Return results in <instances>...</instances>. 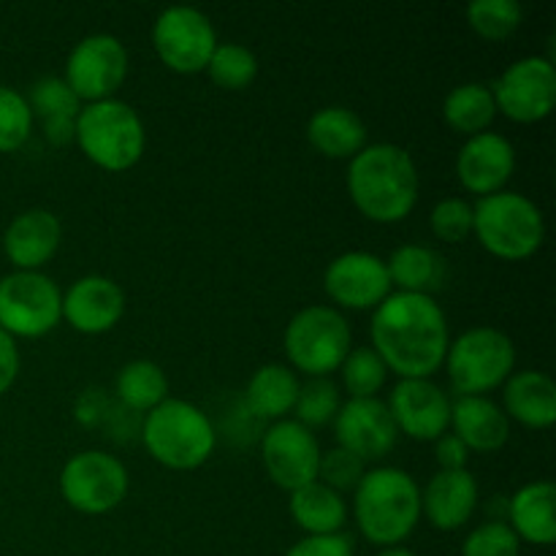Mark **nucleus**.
<instances>
[{
  "label": "nucleus",
  "mask_w": 556,
  "mask_h": 556,
  "mask_svg": "<svg viewBox=\"0 0 556 556\" xmlns=\"http://www.w3.org/2000/svg\"><path fill=\"white\" fill-rule=\"evenodd\" d=\"M372 351L400 380H432L451 345L448 318L434 296L391 293L372 309Z\"/></svg>",
  "instance_id": "1"
},
{
  "label": "nucleus",
  "mask_w": 556,
  "mask_h": 556,
  "mask_svg": "<svg viewBox=\"0 0 556 556\" xmlns=\"http://www.w3.org/2000/svg\"><path fill=\"white\" fill-rule=\"evenodd\" d=\"M418 166L410 152L391 141L367 144L348 166V195L367 220L394 226L418 204Z\"/></svg>",
  "instance_id": "2"
},
{
  "label": "nucleus",
  "mask_w": 556,
  "mask_h": 556,
  "mask_svg": "<svg viewBox=\"0 0 556 556\" xmlns=\"http://www.w3.org/2000/svg\"><path fill=\"white\" fill-rule=\"evenodd\" d=\"M353 516L372 546H402L421 521V489L400 467H375L353 489Z\"/></svg>",
  "instance_id": "3"
},
{
  "label": "nucleus",
  "mask_w": 556,
  "mask_h": 556,
  "mask_svg": "<svg viewBox=\"0 0 556 556\" xmlns=\"http://www.w3.org/2000/svg\"><path fill=\"white\" fill-rule=\"evenodd\" d=\"M147 454L166 470H199L215 454L217 434L210 416L185 400H172L147 413L141 427Z\"/></svg>",
  "instance_id": "4"
},
{
  "label": "nucleus",
  "mask_w": 556,
  "mask_h": 556,
  "mask_svg": "<svg viewBox=\"0 0 556 556\" xmlns=\"http://www.w3.org/2000/svg\"><path fill=\"white\" fill-rule=\"evenodd\" d=\"M472 233L500 261H527L546 242V220L535 201L503 190L472 204Z\"/></svg>",
  "instance_id": "5"
},
{
  "label": "nucleus",
  "mask_w": 556,
  "mask_h": 556,
  "mask_svg": "<svg viewBox=\"0 0 556 556\" xmlns=\"http://www.w3.org/2000/svg\"><path fill=\"white\" fill-rule=\"evenodd\" d=\"M74 141L90 163L103 172H128L141 161L147 147V130L139 112L125 101L85 103L76 117Z\"/></svg>",
  "instance_id": "6"
},
{
  "label": "nucleus",
  "mask_w": 556,
  "mask_h": 556,
  "mask_svg": "<svg viewBox=\"0 0 556 556\" xmlns=\"http://www.w3.org/2000/svg\"><path fill=\"white\" fill-rule=\"evenodd\" d=\"M288 367L307 378H329L342 367L353 348L351 324L337 307L313 304L288 320L286 337Z\"/></svg>",
  "instance_id": "7"
},
{
  "label": "nucleus",
  "mask_w": 556,
  "mask_h": 556,
  "mask_svg": "<svg viewBox=\"0 0 556 556\" xmlns=\"http://www.w3.org/2000/svg\"><path fill=\"white\" fill-rule=\"evenodd\" d=\"M451 389L459 396H486L516 369V345L505 331L476 326L456 337L445 353Z\"/></svg>",
  "instance_id": "8"
},
{
  "label": "nucleus",
  "mask_w": 556,
  "mask_h": 556,
  "mask_svg": "<svg viewBox=\"0 0 556 556\" xmlns=\"http://www.w3.org/2000/svg\"><path fill=\"white\" fill-rule=\"evenodd\" d=\"M63 320V291L43 271H11L0 280V329L11 340H41Z\"/></svg>",
  "instance_id": "9"
},
{
  "label": "nucleus",
  "mask_w": 556,
  "mask_h": 556,
  "mask_svg": "<svg viewBox=\"0 0 556 556\" xmlns=\"http://www.w3.org/2000/svg\"><path fill=\"white\" fill-rule=\"evenodd\" d=\"M128 489L125 465L103 451H81L71 456L60 472V494L76 514L85 516L112 514L125 503Z\"/></svg>",
  "instance_id": "10"
},
{
  "label": "nucleus",
  "mask_w": 556,
  "mask_h": 556,
  "mask_svg": "<svg viewBox=\"0 0 556 556\" xmlns=\"http://www.w3.org/2000/svg\"><path fill=\"white\" fill-rule=\"evenodd\" d=\"M217 33L210 16L190 5H172L161 11L152 25V47L168 71L193 76L206 71L217 49Z\"/></svg>",
  "instance_id": "11"
},
{
  "label": "nucleus",
  "mask_w": 556,
  "mask_h": 556,
  "mask_svg": "<svg viewBox=\"0 0 556 556\" xmlns=\"http://www.w3.org/2000/svg\"><path fill=\"white\" fill-rule=\"evenodd\" d=\"M128 76V49L117 36L92 33L71 49L65 60V85L81 103L114 98Z\"/></svg>",
  "instance_id": "12"
},
{
  "label": "nucleus",
  "mask_w": 556,
  "mask_h": 556,
  "mask_svg": "<svg viewBox=\"0 0 556 556\" xmlns=\"http://www.w3.org/2000/svg\"><path fill=\"white\" fill-rule=\"evenodd\" d=\"M497 114L519 125L546 119L556 106V68L552 58H521L492 87Z\"/></svg>",
  "instance_id": "13"
},
{
  "label": "nucleus",
  "mask_w": 556,
  "mask_h": 556,
  "mask_svg": "<svg viewBox=\"0 0 556 556\" xmlns=\"http://www.w3.org/2000/svg\"><path fill=\"white\" fill-rule=\"evenodd\" d=\"M261 459H264V470L271 483L288 494L318 481V438L313 434V429L302 427L293 418H282L266 429L261 438Z\"/></svg>",
  "instance_id": "14"
},
{
  "label": "nucleus",
  "mask_w": 556,
  "mask_h": 556,
  "mask_svg": "<svg viewBox=\"0 0 556 556\" xmlns=\"http://www.w3.org/2000/svg\"><path fill=\"white\" fill-rule=\"evenodd\" d=\"M324 291L342 309H375L391 296V277L386 261L367 250L342 253L326 266Z\"/></svg>",
  "instance_id": "15"
},
{
  "label": "nucleus",
  "mask_w": 556,
  "mask_h": 556,
  "mask_svg": "<svg viewBox=\"0 0 556 556\" xmlns=\"http://www.w3.org/2000/svg\"><path fill=\"white\" fill-rule=\"evenodd\" d=\"M386 407L396 432L416 443H434L451 427V400L432 380H400Z\"/></svg>",
  "instance_id": "16"
},
{
  "label": "nucleus",
  "mask_w": 556,
  "mask_h": 556,
  "mask_svg": "<svg viewBox=\"0 0 556 556\" xmlns=\"http://www.w3.org/2000/svg\"><path fill=\"white\" fill-rule=\"evenodd\" d=\"M337 448L348 451L356 459L378 462L394 451L396 432L394 418L383 400H348L334 418Z\"/></svg>",
  "instance_id": "17"
},
{
  "label": "nucleus",
  "mask_w": 556,
  "mask_h": 556,
  "mask_svg": "<svg viewBox=\"0 0 556 556\" xmlns=\"http://www.w3.org/2000/svg\"><path fill=\"white\" fill-rule=\"evenodd\" d=\"M516 172V150L503 134L470 136L456 155V177L467 193L486 199L503 193Z\"/></svg>",
  "instance_id": "18"
},
{
  "label": "nucleus",
  "mask_w": 556,
  "mask_h": 556,
  "mask_svg": "<svg viewBox=\"0 0 556 556\" xmlns=\"http://www.w3.org/2000/svg\"><path fill=\"white\" fill-rule=\"evenodd\" d=\"M125 293L112 277H79L63 293V320L74 331L87 337L106 334L123 320Z\"/></svg>",
  "instance_id": "19"
},
{
  "label": "nucleus",
  "mask_w": 556,
  "mask_h": 556,
  "mask_svg": "<svg viewBox=\"0 0 556 556\" xmlns=\"http://www.w3.org/2000/svg\"><path fill=\"white\" fill-rule=\"evenodd\" d=\"M63 242V226L49 210H27L5 226L3 253L14 271H41Z\"/></svg>",
  "instance_id": "20"
},
{
  "label": "nucleus",
  "mask_w": 556,
  "mask_h": 556,
  "mask_svg": "<svg viewBox=\"0 0 556 556\" xmlns=\"http://www.w3.org/2000/svg\"><path fill=\"white\" fill-rule=\"evenodd\" d=\"M481 500L470 470H438L421 489V516L440 532H456L472 519Z\"/></svg>",
  "instance_id": "21"
},
{
  "label": "nucleus",
  "mask_w": 556,
  "mask_h": 556,
  "mask_svg": "<svg viewBox=\"0 0 556 556\" xmlns=\"http://www.w3.org/2000/svg\"><path fill=\"white\" fill-rule=\"evenodd\" d=\"M451 429L476 454H494L510 438V421L489 396H459L451 402Z\"/></svg>",
  "instance_id": "22"
},
{
  "label": "nucleus",
  "mask_w": 556,
  "mask_h": 556,
  "mask_svg": "<svg viewBox=\"0 0 556 556\" xmlns=\"http://www.w3.org/2000/svg\"><path fill=\"white\" fill-rule=\"evenodd\" d=\"M503 410L508 421L527 429H552L556 421V386L546 372H514L503 386Z\"/></svg>",
  "instance_id": "23"
},
{
  "label": "nucleus",
  "mask_w": 556,
  "mask_h": 556,
  "mask_svg": "<svg viewBox=\"0 0 556 556\" xmlns=\"http://www.w3.org/2000/svg\"><path fill=\"white\" fill-rule=\"evenodd\" d=\"M510 530L521 543L548 548L556 541V486L535 481L521 486L508 503Z\"/></svg>",
  "instance_id": "24"
},
{
  "label": "nucleus",
  "mask_w": 556,
  "mask_h": 556,
  "mask_svg": "<svg viewBox=\"0 0 556 556\" xmlns=\"http://www.w3.org/2000/svg\"><path fill=\"white\" fill-rule=\"evenodd\" d=\"M307 141L318 155L353 161L367 147V125L353 109L326 106L309 117Z\"/></svg>",
  "instance_id": "25"
},
{
  "label": "nucleus",
  "mask_w": 556,
  "mask_h": 556,
  "mask_svg": "<svg viewBox=\"0 0 556 556\" xmlns=\"http://www.w3.org/2000/svg\"><path fill=\"white\" fill-rule=\"evenodd\" d=\"M288 514H291L293 525L307 535H337L348 521V505L340 492L313 481L291 492Z\"/></svg>",
  "instance_id": "26"
},
{
  "label": "nucleus",
  "mask_w": 556,
  "mask_h": 556,
  "mask_svg": "<svg viewBox=\"0 0 556 556\" xmlns=\"http://www.w3.org/2000/svg\"><path fill=\"white\" fill-rule=\"evenodd\" d=\"M299 389H302V383H299L296 372L291 367H286V364H264L248 380L244 400H248V407L255 416L275 424L282 421L288 413H293Z\"/></svg>",
  "instance_id": "27"
},
{
  "label": "nucleus",
  "mask_w": 556,
  "mask_h": 556,
  "mask_svg": "<svg viewBox=\"0 0 556 556\" xmlns=\"http://www.w3.org/2000/svg\"><path fill=\"white\" fill-rule=\"evenodd\" d=\"M391 288H400V293H421L432 296L445 280V264L432 248L427 244H402L386 261Z\"/></svg>",
  "instance_id": "28"
},
{
  "label": "nucleus",
  "mask_w": 556,
  "mask_h": 556,
  "mask_svg": "<svg viewBox=\"0 0 556 556\" xmlns=\"http://www.w3.org/2000/svg\"><path fill=\"white\" fill-rule=\"evenodd\" d=\"M443 119L451 130L462 136L486 134L492 123L497 119V106L489 85L481 81H465L456 85L443 101Z\"/></svg>",
  "instance_id": "29"
},
{
  "label": "nucleus",
  "mask_w": 556,
  "mask_h": 556,
  "mask_svg": "<svg viewBox=\"0 0 556 556\" xmlns=\"http://www.w3.org/2000/svg\"><path fill=\"white\" fill-rule=\"evenodd\" d=\"M114 391L128 410L150 413L168 400V378L155 362L136 358L119 369L114 378Z\"/></svg>",
  "instance_id": "30"
},
{
  "label": "nucleus",
  "mask_w": 556,
  "mask_h": 556,
  "mask_svg": "<svg viewBox=\"0 0 556 556\" xmlns=\"http://www.w3.org/2000/svg\"><path fill=\"white\" fill-rule=\"evenodd\" d=\"M525 20V9L516 0H476L467 5V25L483 41H505L514 36Z\"/></svg>",
  "instance_id": "31"
},
{
  "label": "nucleus",
  "mask_w": 556,
  "mask_h": 556,
  "mask_svg": "<svg viewBox=\"0 0 556 556\" xmlns=\"http://www.w3.org/2000/svg\"><path fill=\"white\" fill-rule=\"evenodd\" d=\"M206 74L220 90L239 92L253 85L258 76V58L242 43H217L215 54L206 65Z\"/></svg>",
  "instance_id": "32"
},
{
  "label": "nucleus",
  "mask_w": 556,
  "mask_h": 556,
  "mask_svg": "<svg viewBox=\"0 0 556 556\" xmlns=\"http://www.w3.org/2000/svg\"><path fill=\"white\" fill-rule=\"evenodd\" d=\"M340 372L342 386L351 394V400H372L386 386V378H389V369H386V364L380 362L372 348H351Z\"/></svg>",
  "instance_id": "33"
},
{
  "label": "nucleus",
  "mask_w": 556,
  "mask_h": 556,
  "mask_svg": "<svg viewBox=\"0 0 556 556\" xmlns=\"http://www.w3.org/2000/svg\"><path fill=\"white\" fill-rule=\"evenodd\" d=\"M25 98L33 117L41 119V125L54 123V119L79 117L81 101L71 92V87L60 76H43V79H38Z\"/></svg>",
  "instance_id": "34"
},
{
  "label": "nucleus",
  "mask_w": 556,
  "mask_h": 556,
  "mask_svg": "<svg viewBox=\"0 0 556 556\" xmlns=\"http://www.w3.org/2000/svg\"><path fill=\"white\" fill-rule=\"evenodd\" d=\"M340 407V389L329 378H309V383L299 389L296 407H293L296 418L293 421H299L307 429L326 427V424H334Z\"/></svg>",
  "instance_id": "35"
},
{
  "label": "nucleus",
  "mask_w": 556,
  "mask_h": 556,
  "mask_svg": "<svg viewBox=\"0 0 556 556\" xmlns=\"http://www.w3.org/2000/svg\"><path fill=\"white\" fill-rule=\"evenodd\" d=\"M33 112L27 98L14 87L0 85V152H16L33 134Z\"/></svg>",
  "instance_id": "36"
},
{
  "label": "nucleus",
  "mask_w": 556,
  "mask_h": 556,
  "mask_svg": "<svg viewBox=\"0 0 556 556\" xmlns=\"http://www.w3.org/2000/svg\"><path fill=\"white\" fill-rule=\"evenodd\" d=\"M429 228L445 244H462L472 233V204L459 195L438 201L429 215Z\"/></svg>",
  "instance_id": "37"
},
{
  "label": "nucleus",
  "mask_w": 556,
  "mask_h": 556,
  "mask_svg": "<svg viewBox=\"0 0 556 556\" xmlns=\"http://www.w3.org/2000/svg\"><path fill=\"white\" fill-rule=\"evenodd\" d=\"M521 541L505 521L476 527L462 543V556H519Z\"/></svg>",
  "instance_id": "38"
},
{
  "label": "nucleus",
  "mask_w": 556,
  "mask_h": 556,
  "mask_svg": "<svg viewBox=\"0 0 556 556\" xmlns=\"http://www.w3.org/2000/svg\"><path fill=\"white\" fill-rule=\"evenodd\" d=\"M364 478V462L356 459L348 451L334 448L329 454H320V467H318V481L326 483L334 492H348V489H356L358 481Z\"/></svg>",
  "instance_id": "39"
},
{
  "label": "nucleus",
  "mask_w": 556,
  "mask_h": 556,
  "mask_svg": "<svg viewBox=\"0 0 556 556\" xmlns=\"http://www.w3.org/2000/svg\"><path fill=\"white\" fill-rule=\"evenodd\" d=\"M286 556H353L351 538L337 535H307L288 548Z\"/></svg>",
  "instance_id": "40"
},
{
  "label": "nucleus",
  "mask_w": 556,
  "mask_h": 556,
  "mask_svg": "<svg viewBox=\"0 0 556 556\" xmlns=\"http://www.w3.org/2000/svg\"><path fill=\"white\" fill-rule=\"evenodd\" d=\"M434 456H438L440 470H467L470 451L454 432H445L443 438L434 440Z\"/></svg>",
  "instance_id": "41"
},
{
  "label": "nucleus",
  "mask_w": 556,
  "mask_h": 556,
  "mask_svg": "<svg viewBox=\"0 0 556 556\" xmlns=\"http://www.w3.org/2000/svg\"><path fill=\"white\" fill-rule=\"evenodd\" d=\"M16 375H20V348L16 340L0 329V396L14 386Z\"/></svg>",
  "instance_id": "42"
},
{
  "label": "nucleus",
  "mask_w": 556,
  "mask_h": 556,
  "mask_svg": "<svg viewBox=\"0 0 556 556\" xmlns=\"http://www.w3.org/2000/svg\"><path fill=\"white\" fill-rule=\"evenodd\" d=\"M378 556H416L410 552V548H405V546H394V548H383V552H380Z\"/></svg>",
  "instance_id": "43"
}]
</instances>
